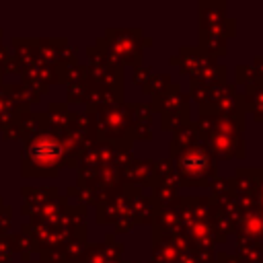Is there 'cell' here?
Returning a JSON list of instances; mask_svg holds the SVG:
<instances>
[{"instance_id":"23","label":"cell","mask_w":263,"mask_h":263,"mask_svg":"<svg viewBox=\"0 0 263 263\" xmlns=\"http://www.w3.org/2000/svg\"><path fill=\"white\" fill-rule=\"evenodd\" d=\"M251 68H253V72H255L257 86H263V53H259V55H255V58H253Z\"/></svg>"},{"instance_id":"1","label":"cell","mask_w":263,"mask_h":263,"mask_svg":"<svg viewBox=\"0 0 263 263\" xmlns=\"http://www.w3.org/2000/svg\"><path fill=\"white\" fill-rule=\"evenodd\" d=\"M168 158L173 160L179 187H210L218 177V160L201 140Z\"/></svg>"},{"instance_id":"3","label":"cell","mask_w":263,"mask_h":263,"mask_svg":"<svg viewBox=\"0 0 263 263\" xmlns=\"http://www.w3.org/2000/svg\"><path fill=\"white\" fill-rule=\"evenodd\" d=\"M236 35V21L234 18H226L220 25H214L210 29H201L199 31V49H203L208 55L224 58L228 53V41Z\"/></svg>"},{"instance_id":"21","label":"cell","mask_w":263,"mask_h":263,"mask_svg":"<svg viewBox=\"0 0 263 263\" xmlns=\"http://www.w3.org/2000/svg\"><path fill=\"white\" fill-rule=\"evenodd\" d=\"M234 84H236V86H238V84H242V86L257 84L253 68H251V66H247V64H238V66L234 68Z\"/></svg>"},{"instance_id":"14","label":"cell","mask_w":263,"mask_h":263,"mask_svg":"<svg viewBox=\"0 0 263 263\" xmlns=\"http://www.w3.org/2000/svg\"><path fill=\"white\" fill-rule=\"evenodd\" d=\"M150 226H154L158 230H164L168 234H175V232L183 230L181 228V218H179L177 210H173V208H156V214H154Z\"/></svg>"},{"instance_id":"26","label":"cell","mask_w":263,"mask_h":263,"mask_svg":"<svg viewBox=\"0 0 263 263\" xmlns=\"http://www.w3.org/2000/svg\"><path fill=\"white\" fill-rule=\"evenodd\" d=\"M115 263H123V261H115Z\"/></svg>"},{"instance_id":"18","label":"cell","mask_w":263,"mask_h":263,"mask_svg":"<svg viewBox=\"0 0 263 263\" xmlns=\"http://www.w3.org/2000/svg\"><path fill=\"white\" fill-rule=\"evenodd\" d=\"M168 84H171V74H152V76L142 84V92L148 95V97H154V95L162 92Z\"/></svg>"},{"instance_id":"10","label":"cell","mask_w":263,"mask_h":263,"mask_svg":"<svg viewBox=\"0 0 263 263\" xmlns=\"http://www.w3.org/2000/svg\"><path fill=\"white\" fill-rule=\"evenodd\" d=\"M177 259H179V251L175 247L173 234L152 226V249L148 263H177Z\"/></svg>"},{"instance_id":"8","label":"cell","mask_w":263,"mask_h":263,"mask_svg":"<svg viewBox=\"0 0 263 263\" xmlns=\"http://www.w3.org/2000/svg\"><path fill=\"white\" fill-rule=\"evenodd\" d=\"M152 164L154 160H132L127 162L121 171H119V181L123 185H134V187H140V189H152L154 187V173H152Z\"/></svg>"},{"instance_id":"20","label":"cell","mask_w":263,"mask_h":263,"mask_svg":"<svg viewBox=\"0 0 263 263\" xmlns=\"http://www.w3.org/2000/svg\"><path fill=\"white\" fill-rule=\"evenodd\" d=\"M132 121L136 125H152V109L148 103H134L129 105Z\"/></svg>"},{"instance_id":"24","label":"cell","mask_w":263,"mask_h":263,"mask_svg":"<svg viewBox=\"0 0 263 263\" xmlns=\"http://www.w3.org/2000/svg\"><path fill=\"white\" fill-rule=\"evenodd\" d=\"M214 263H240V259L236 255H230L226 251H218L216 253V261Z\"/></svg>"},{"instance_id":"5","label":"cell","mask_w":263,"mask_h":263,"mask_svg":"<svg viewBox=\"0 0 263 263\" xmlns=\"http://www.w3.org/2000/svg\"><path fill=\"white\" fill-rule=\"evenodd\" d=\"M234 187L236 193H245L253 199V205L263 220V166H238L234 173Z\"/></svg>"},{"instance_id":"7","label":"cell","mask_w":263,"mask_h":263,"mask_svg":"<svg viewBox=\"0 0 263 263\" xmlns=\"http://www.w3.org/2000/svg\"><path fill=\"white\" fill-rule=\"evenodd\" d=\"M62 156H64V146L49 134L39 136L29 146V158L37 166H53L62 160Z\"/></svg>"},{"instance_id":"16","label":"cell","mask_w":263,"mask_h":263,"mask_svg":"<svg viewBox=\"0 0 263 263\" xmlns=\"http://www.w3.org/2000/svg\"><path fill=\"white\" fill-rule=\"evenodd\" d=\"M152 173H154V181H156V183H158V181H162V183H177V173H175L173 160H171L168 156L154 160ZM156 183H154V185H156Z\"/></svg>"},{"instance_id":"2","label":"cell","mask_w":263,"mask_h":263,"mask_svg":"<svg viewBox=\"0 0 263 263\" xmlns=\"http://www.w3.org/2000/svg\"><path fill=\"white\" fill-rule=\"evenodd\" d=\"M107 49H103L117 64L142 66L144 49L152 45L150 37H144L142 29H107Z\"/></svg>"},{"instance_id":"4","label":"cell","mask_w":263,"mask_h":263,"mask_svg":"<svg viewBox=\"0 0 263 263\" xmlns=\"http://www.w3.org/2000/svg\"><path fill=\"white\" fill-rule=\"evenodd\" d=\"M168 62H171L173 66H177L179 72H181L183 76H187L189 80H195L201 72H205L208 68H212V66L218 64V60H216L214 55H208V53H205L203 49H199V47H181L179 53L171 55Z\"/></svg>"},{"instance_id":"17","label":"cell","mask_w":263,"mask_h":263,"mask_svg":"<svg viewBox=\"0 0 263 263\" xmlns=\"http://www.w3.org/2000/svg\"><path fill=\"white\" fill-rule=\"evenodd\" d=\"M189 121H191V109H183L179 113H171V115L160 117V127L164 132H175V129L187 125Z\"/></svg>"},{"instance_id":"22","label":"cell","mask_w":263,"mask_h":263,"mask_svg":"<svg viewBox=\"0 0 263 263\" xmlns=\"http://www.w3.org/2000/svg\"><path fill=\"white\" fill-rule=\"evenodd\" d=\"M152 74H154V72H152V68H150V66H138V68H134V82L142 86V84H144Z\"/></svg>"},{"instance_id":"11","label":"cell","mask_w":263,"mask_h":263,"mask_svg":"<svg viewBox=\"0 0 263 263\" xmlns=\"http://www.w3.org/2000/svg\"><path fill=\"white\" fill-rule=\"evenodd\" d=\"M199 8V31L210 29L214 25H220L228 18V4L218 0H201L197 4Z\"/></svg>"},{"instance_id":"25","label":"cell","mask_w":263,"mask_h":263,"mask_svg":"<svg viewBox=\"0 0 263 263\" xmlns=\"http://www.w3.org/2000/svg\"><path fill=\"white\" fill-rule=\"evenodd\" d=\"M123 263H144V261H123Z\"/></svg>"},{"instance_id":"19","label":"cell","mask_w":263,"mask_h":263,"mask_svg":"<svg viewBox=\"0 0 263 263\" xmlns=\"http://www.w3.org/2000/svg\"><path fill=\"white\" fill-rule=\"evenodd\" d=\"M234 177H216L212 183H210V191H212V199H220V197H226L234 191Z\"/></svg>"},{"instance_id":"15","label":"cell","mask_w":263,"mask_h":263,"mask_svg":"<svg viewBox=\"0 0 263 263\" xmlns=\"http://www.w3.org/2000/svg\"><path fill=\"white\" fill-rule=\"evenodd\" d=\"M236 257L240 263H263V245L247 238H236Z\"/></svg>"},{"instance_id":"12","label":"cell","mask_w":263,"mask_h":263,"mask_svg":"<svg viewBox=\"0 0 263 263\" xmlns=\"http://www.w3.org/2000/svg\"><path fill=\"white\" fill-rule=\"evenodd\" d=\"M197 142H199L197 125H195V121H189L187 125H183V127L173 132V138L168 142V156L175 154V152H181V150H185V148H189V146H193Z\"/></svg>"},{"instance_id":"9","label":"cell","mask_w":263,"mask_h":263,"mask_svg":"<svg viewBox=\"0 0 263 263\" xmlns=\"http://www.w3.org/2000/svg\"><path fill=\"white\" fill-rule=\"evenodd\" d=\"M236 90H238V86L234 82H226V84H218V86H208V84L189 80V99H193L199 105V109H205V107L218 103L222 97L232 95Z\"/></svg>"},{"instance_id":"13","label":"cell","mask_w":263,"mask_h":263,"mask_svg":"<svg viewBox=\"0 0 263 263\" xmlns=\"http://www.w3.org/2000/svg\"><path fill=\"white\" fill-rule=\"evenodd\" d=\"M242 99H245V113L253 115L257 123H263V86L257 84L245 86Z\"/></svg>"},{"instance_id":"6","label":"cell","mask_w":263,"mask_h":263,"mask_svg":"<svg viewBox=\"0 0 263 263\" xmlns=\"http://www.w3.org/2000/svg\"><path fill=\"white\" fill-rule=\"evenodd\" d=\"M150 109H152V113H158L160 117L171 115V113H179L183 109H191L189 107V95H185L179 84L171 82L162 92L152 97Z\"/></svg>"}]
</instances>
